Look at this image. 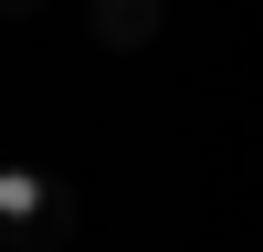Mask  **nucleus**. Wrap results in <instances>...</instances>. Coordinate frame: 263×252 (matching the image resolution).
I'll list each match as a JSON object with an SVG mask.
<instances>
[{
  "label": "nucleus",
  "instance_id": "obj_2",
  "mask_svg": "<svg viewBox=\"0 0 263 252\" xmlns=\"http://www.w3.org/2000/svg\"><path fill=\"white\" fill-rule=\"evenodd\" d=\"M95 42H158V0H95Z\"/></svg>",
  "mask_w": 263,
  "mask_h": 252
},
{
  "label": "nucleus",
  "instance_id": "obj_1",
  "mask_svg": "<svg viewBox=\"0 0 263 252\" xmlns=\"http://www.w3.org/2000/svg\"><path fill=\"white\" fill-rule=\"evenodd\" d=\"M0 242H21V252L74 242V200H63L42 168H21V158H0Z\"/></svg>",
  "mask_w": 263,
  "mask_h": 252
}]
</instances>
